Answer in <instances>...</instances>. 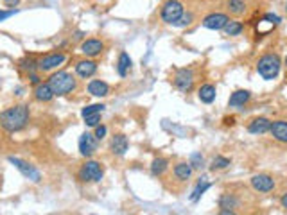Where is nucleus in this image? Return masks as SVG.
<instances>
[{"label": "nucleus", "instance_id": "a878e982", "mask_svg": "<svg viewBox=\"0 0 287 215\" xmlns=\"http://www.w3.org/2000/svg\"><path fill=\"white\" fill-rule=\"evenodd\" d=\"M228 9H230L232 15L241 16L246 11V4H244L243 0H228Z\"/></svg>", "mask_w": 287, "mask_h": 215}, {"label": "nucleus", "instance_id": "2eb2a0df", "mask_svg": "<svg viewBox=\"0 0 287 215\" xmlns=\"http://www.w3.org/2000/svg\"><path fill=\"white\" fill-rule=\"evenodd\" d=\"M269 133L273 135V138L280 143H287V122L286 120H275L271 124Z\"/></svg>", "mask_w": 287, "mask_h": 215}, {"label": "nucleus", "instance_id": "f257e3e1", "mask_svg": "<svg viewBox=\"0 0 287 215\" xmlns=\"http://www.w3.org/2000/svg\"><path fill=\"white\" fill-rule=\"evenodd\" d=\"M0 120H2V127H4L5 131L9 133L20 131L29 122V108L25 106V104H18V106L9 108V109H5L2 113Z\"/></svg>", "mask_w": 287, "mask_h": 215}, {"label": "nucleus", "instance_id": "c85d7f7f", "mask_svg": "<svg viewBox=\"0 0 287 215\" xmlns=\"http://www.w3.org/2000/svg\"><path fill=\"white\" fill-rule=\"evenodd\" d=\"M230 165V160L224 156H215L212 160V171H221V169H226Z\"/></svg>", "mask_w": 287, "mask_h": 215}, {"label": "nucleus", "instance_id": "9b49d317", "mask_svg": "<svg viewBox=\"0 0 287 215\" xmlns=\"http://www.w3.org/2000/svg\"><path fill=\"white\" fill-rule=\"evenodd\" d=\"M271 120L266 117H258V118H253L251 122L248 124V131L251 133V135H264L271 129Z\"/></svg>", "mask_w": 287, "mask_h": 215}, {"label": "nucleus", "instance_id": "f3484780", "mask_svg": "<svg viewBox=\"0 0 287 215\" xmlns=\"http://www.w3.org/2000/svg\"><path fill=\"white\" fill-rule=\"evenodd\" d=\"M128 138L124 137V135H115L111 138V152L117 154V156H124L126 151H128Z\"/></svg>", "mask_w": 287, "mask_h": 215}, {"label": "nucleus", "instance_id": "b1692460", "mask_svg": "<svg viewBox=\"0 0 287 215\" xmlns=\"http://www.w3.org/2000/svg\"><path fill=\"white\" fill-rule=\"evenodd\" d=\"M169 167V161L165 160V158H156V160H153V163H151V172H153L154 176H162L165 171H167Z\"/></svg>", "mask_w": 287, "mask_h": 215}, {"label": "nucleus", "instance_id": "393cba45", "mask_svg": "<svg viewBox=\"0 0 287 215\" xmlns=\"http://www.w3.org/2000/svg\"><path fill=\"white\" fill-rule=\"evenodd\" d=\"M223 31L226 33V36H239L244 31V25L241 22H237V20H230Z\"/></svg>", "mask_w": 287, "mask_h": 215}, {"label": "nucleus", "instance_id": "20e7f679", "mask_svg": "<svg viewBox=\"0 0 287 215\" xmlns=\"http://www.w3.org/2000/svg\"><path fill=\"white\" fill-rule=\"evenodd\" d=\"M103 176H104V171L99 161L88 160L79 171V179L84 181V183H99L103 179Z\"/></svg>", "mask_w": 287, "mask_h": 215}, {"label": "nucleus", "instance_id": "72a5a7b5", "mask_svg": "<svg viewBox=\"0 0 287 215\" xmlns=\"http://www.w3.org/2000/svg\"><path fill=\"white\" fill-rule=\"evenodd\" d=\"M264 18L267 20V22H269V24H273V25H277V24H280V18H278L277 15H271V13H267L266 16H264Z\"/></svg>", "mask_w": 287, "mask_h": 215}, {"label": "nucleus", "instance_id": "a19ab883", "mask_svg": "<svg viewBox=\"0 0 287 215\" xmlns=\"http://www.w3.org/2000/svg\"><path fill=\"white\" fill-rule=\"evenodd\" d=\"M286 9H287V4H286Z\"/></svg>", "mask_w": 287, "mask_h": 215}, {"label": "nucleus", "instance_id": "ea45409f", "mask_svg": "<svg viewBox=\"0 0 287 215\" xmlns=\"http://www.w3.org/2000/svg\"><path fill=\"white\" fill-rule=\"evenodd\" d=\"M286 67H287V58H286Z\"/></svg>", "mask_w": 287, "mask_h": 215}, {"label": "nucleus", "instance_id": "ddd939ff", "mask_svg": "<svg viewBox=\"0 0 287 215\" xmlns=\"http://www.w3.org/2000/svg\"><path fill=\"white\" fill-rule=\"evenodd\" d=\"M65 61V54H50V56H45L43 59L38 61V69L47 72V70H52L56 67H60Z\"/></svg>", "mask_w": 287, "mask_h": 215}, {"label": "nucleus", "instance_id": "0eeeda50", "mask_svg": "<svg viewBox=\"0 0 287 215\" xmlns=\"http://www.w3.org/2000/svg\"><path fill=\"white\" fill-rule=\"evenodd\" d=\"M174 86L179 90V92H190L194 86V73L192 70L188 69H179L174 75Z\"/></svg>", "mask_w": 287, "mask_h": 215}, {"label": "nucleus", "instance_id": "f704fd0d", "mask_svg": "<svg viewBox=\"0 0 287 215\" xmlns=\"http://www.w3.org/2000/svg\"><path fill=\"white\" fill-rule=\"evenodd\" d=\"M16 13V9H13V11H2V13H0V22H4L5 18H9L11 15H15Z\"/></svg>", "mask_w": 287, "mask_h": 215}, {"label": "nucleus", "instance_id": "6e6552de", "mask_svg": "<svg viewBox=\"0 0 287 215\" xmlns=\"http://www.w3.org/2000/svg\"><path fill=\"white\" fill-rule=\"evenodd\" d=\"M97 151V137L92 133H83L79 138V152L84 158L94 156V152Z\"/></svg>", "mask_w": 287, "mask_h": 215}, {"label": "nucleus", "instance_id": "7c9ffc66", "mask_svg": "<svg viewBox=\"0 0 287 215\" xmlns=\"http://www.w3.org/2000/svg\"><path fill=\"white\" fill-rule=\"evenodd\" d=\"M188 163H190L194 169H201V167H203V156H201L199 152H194L192 156H190V161H188Z\"/></svg>", "mask_w": 287, "mask_h": 215}, {"label": "nucleus", "instance_id": "4468645a", "mask_svg": "<svg viewBox=\"0 0 287 215\" xmlns=\"http://www.w3.org/2000/svg\"><path fill=\"white\" fill-rule=\"evenodd\" d=\"M75 72H77L79 77L88 79V77H92L95 72H97V63H95V61H90V59L77 61V65H75Z\"/></svg>", "mask_w": 287, "mask_h": 215}, {"label": "nucleus", "instance_id": "a211bd4d", "mask_svg": "<svg viewBox=\"0 0 287 215\" xmlns=\"http://www.w3.org/2000/svg\"><path fill=\"white\" fill-rule=\"evenodd\" d=\"M88 92L94 95V97H106L109 93V86L104 81H99V79H95V81H90L88 84Z\"/></svg>", "mask_w": 287, "mask_h": 215}, {"label": "nucleus", "instance_id": "7ed1b4c3", "mask_svg": "<svg viewBox=\"0 0 287 215\" xmlns=\"http://www.w3.org/2000/svg\"><path fill=\"white\" fill-rule=\"evenodd\" d=\"M49 84H50V88H52V92H54L58 97H61V95H67V93L74 92L77 83H75V79L72 73L58 72V73H52L49 77Z\"/></svg>", "mask_w": 287, "mask_h": 215}, {"label": "nucleus", "instance_id": "6ab92c4d", "mask_svg": "<svg viewBox=\"0 0 287 215\" xmlns=\"http://www.w3.org/2000/svg\"><path fill=\"white\" fill-rule=\"evenodd\" d=\"M198 97L201 103L212 104L214 101H215V86H214V84H203L198 92Z\"/></svg>", "mask_w": 287, "mask_h": 215}, {"label": "nucleus", "instance_id": "dca6fc26", "mask_svg": "<svg viewBox=\"0 0 287 215\" xmlns=\"http://www.w3.org/2000/svg\"><path fill=\"white\" fill-rule=\"evenodd\" d=\"M54 95L56 93L52 92L49 83H40L35 88V97H36V101H40V103H49V101H52Z\"/></svg>", "mask_w": 287, "mask_h": 215}, {"label": "nucleus", "instance_id": "5701e85b", "mask_svg": "<svg viewBox=\"0 0 287 215\" xmlns=\"http://www.w3.org/2000/svg\"><path fill=\"white\" fill-rule=\"evenodd\" d=\"M192 169L194 167L190 163H178V165L174 167V176L178 178V179L185 181L192 176Z\"/></svg>", "mask_w": 287, "mask_h": 215}, {"label": "nucleus", "instance_id": "423d86ee", "mask_svg": "<svg viewBox=\"0 0 287 215\" xmlns=\"http://www.w3.org/2000/svg\"><path fill=\"white\" fill-rule=\"evenodd\" d=\"M9 160V163H13V165L18 169V171L24 174L27 179H31L33 183H38V181L41 179V174H40V171H36L35 167L33 165H29L27 161H24V160H20V158H15V156H9L7 158Z\"/></svg>", "mask_w": 287, "mask_h": 215}, {"label": "nucleus", "instance_id": "bb28decb", "mask_svg": "<svg viewBox=\"0 0 287 215\" xmlns=\"http://www.w3.org/2000/svg\"><path fill=\"white\" fill-rule=\"evenodd\" d=\"M237 205H239V201L233 196H230V194H224V196L221 197V201H219V206H221L223 210H226V208H235Z\"/></svg>", "mask_w": 287, "mask_h": 215}, {"label": "nucleus", "instance_id": "58836bf2", "mask_svg": "<svg viewBox=\"0 0 287 215\" xmlns=\"http://www.w3.org/2000/svg\"><path fill=\"white\" fill-rule=\"evenodd\" d=\"M233 120H235V118H233V117H230V118H224V122H226V124H233Z\"/></svg>", "mask_w": 287, "mask_h": 215}, {"label": "nucleus", "instance_id": "9d476101", "mask_svg": "<svg viewBox=\"0 0 287 215\" xmlns=\"http://www.w3.org/2000/svg\"><path fill=\"white\" fill-rule=\"evenodd\" d=\"M230 22L226 15L223 13H212V15H208L207 18L203 20V25L207 29H212V31H221L226 27V24Z\"/></svg>", "mask_w": 287, "mask_h": 215}, {"label": "nucleus", "instance_id": "4be33fe9", "mask_svg": "<svg viewBox=\"0 0 287 215\" xmlns=\"http://www.w3.org/2000/svg\"><path fill=\"white\" fill-rule=\"evenodd\" d=\"M210 188V181L207 179V178H201V179L198 181V185H196V188H194V192L190 194V201H199V197L203 196L205 192Z\"/></svg>", "mask_w": 287, "mask_h": 215}, {"label": "nucleus", "instance_id": "f8f14e48", "mask_svg": "<svg viewBox=\"0 0 287 215\" xmlns=\"http://www.w3.org/2000/svg\"><path fill=\"white\" fill-rule=\"evenodd\" d=\"M103 50H104V43L101 39H86V41H83V45H81V52H83L84 56H88V58L99 56Z\"/></svg>", "mask_w": 287, "mask_h": 215}, {"label": "nucleus", "instance_id": "473e14b6", "mask_svg": "<svg viewBox=\"0 0 287 215\" xmlns=\"http://www.w3.org/2000/svg\"><path fill=\"white\" fill-rule=\"evenodd\" d=\"M188 24H190V15L181 16V18H179L174 25H178V27H185V25H188Z\"/></svg>", "mask_w": 287, "mask_h": 215}, {"label": "nucleus", "instance_id": "39448f33", "mask_svg": "<svg viewBox=\"0 0 287 215\" xmlns=\"http://www.w3.org/2000/svg\"><path fill=\"white\" fill-rule=\"evenodd\" d=\"M162 20L165 24H176L181 16H183V4L178 2V0H167L162 7V13H160Z\"/></svg>", "mask_w": 287, "mask_h": 215}, {"label": "nucleus", "instance_id": "c756f323", "mask_svg": "<svg viewBox=\"0 0 287 215\" xmlns=\"http://www.w3.org/2000/svg\"><path fill=\"white\" fill-rule=\"evenodd\" d=\"M101 122V113H94V115H88V117H84V124L88 127H97Z\"/></svg>", "mask_w": 287, "mask_h": 215}, {"label": "nucleus", "instance_id": "2f4dec72", "mask_svg": "<svg viewBox=\"0 0 287 215\" xmlns=\"http://www.w3.org/2000/svg\"><path fill=\"white\" fill-rule=\"evenodd\" d=\"M106 133H108L106 126H97L95 127V137H97V140H103V138L106 137Z\"/></svg>", "mask_w": 287, "mask_h": 215}, {"label": "nucleus", "instance_id": "4c0bfd02", "mask_svg": "<svg viewBox=\"0 0 287 215\" xmlns=\"http://www.w3.org/2000/svg\"><path fill=\"white\" fill-rule=\"evenodd\" d=\"M280 205H282L284 208H286V210H287V192H286V194H284L282 197H280Z\"/></svg>", "mask_w": 287, "mask_h": 215}, {"label": "nucleus", "instance_id": "aec40b11", "mask_svg": "<svg viewBox=\"0 0 287 215\" xmlns=\"http://www.w3.org/2000/svg\"><path fill=\"white\" fill-rule=\"evenodd\" d=\"M250 97H251V93L248 92V90H237V92H233L232 97H230V106L232 108L244 106V104L250 101Z\"/></svg>", "mask_w": 287, "mask_h": 215}, {"label": "nucleus", "instance_id": "1a4fd4ad", "mask_svg": "<svg viewBox=\"0 0 287 215\" xmlns=\"http://www.w3.org/2000/svg\"><path fill=\"white\" fill-rule=\"evenodd\" d=\"M251 186L260 194H267V192L275 190V179L267 174H255L251 178Z\"/></svg>", "mask_w": 287, "mask_h": 215}, {"label": "nucleus", "instance_id": "c9c22d12", "mask_svg": "<svg viewBox=\"0 0 287 215\" xmlns=\"http://www.w3.org/2000/svg\"><path fill=\"white\" fill-rule=\"evenodd\" d=\"M20 4V0H4V5L5 7H15V5Z\"/></svg>", "mask_w": 287, "mask_h": 215}, {"label": "nucleus", "instance_id": "cd10ccee", "mask_svg": "<svg viewBox=\"0 0 287 215\" xmlns=\"http://www.w3.org/2000/svg\"><path fill=\"white\" fill-rule=\"evenodd\" d=\"M104 104H90V106L83 108V111H81V117H88V115H94V113H103L104 111Z\"/></svg>", "mask_w": 287, "mask_h": 215}, {"label": "nucleus", "instance_id": "f03ea898", "mask_svg": "<svg viewBox=\"0 0 287 215\" xmlns=\"http://www.w3.org/2000/svg\"><path fill=\"white\" fill-rule=\"evenodd\" d=\"M280 67H282V61L277 54H266L257 61V72L258 75L266 81H273L280 73Z\"/></svg>", "mask_w": 287, "mask_h": 215}, {"label": "nucleus", "instance_id": "e433bc0d", "mask_svg": "<svg viewBox=\"0 0 287 215\" xmlns=\"http://www.w3.org/2000/svg\"><path fill=\"white\" fill-rule=\"evenodd\" d=\"M31 83H35V84H40V77L36 75V73H31Z\"/></svg>", "mask_w": 287, "mask_h": 215}, {"label": "nucleus", "instance_id": "412c9836", "mask_svg": "<svg viewBox=\"0 0 287 215\" xmlns=\"http://www.w3.org/2000/svg\"><path fill=\"white\" fill-rule=\"evenodd\" d=\"M117 70H119L120 77H126V75H128V72L131 70V58H129L126 52H120L119 63H117Z\"/></svg>", "mask_w": 287, "mask_h": 215}]
</instances>
